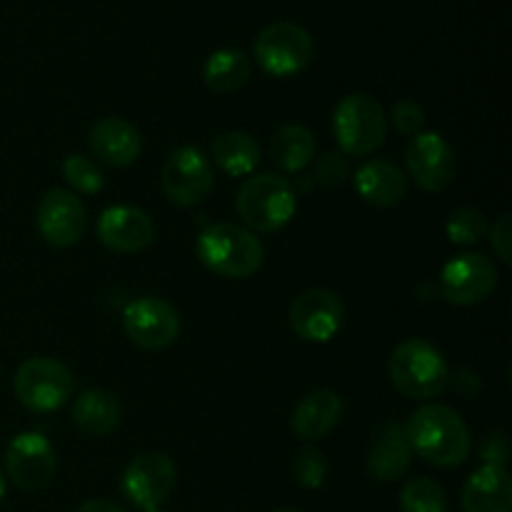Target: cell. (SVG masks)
I'll return each instance as SVG.
<instances>
[{
  "label": "cell",
  "mask_w": 512,
  "mask_h": 512,
  "mask_svg": "<svg viewBox=\"0 0 512 512\" xmlns=\"http://www.w3.org/2000/svg\"><path fill=\"white\" fill-rule=\"evenodd\" d=\"M315 58V43L303 25L293 20L265 25L255 38V60L273 78H293Z\"/></svg>",
  "instance_id": "8992f818"
},
{
  "label": "cell",
  "mask_w": 512,
  "mask_h": 512,
  "mask_svg": "<svg viewBox=\"0 0 512 512\" xmlns=\"http://www.w3.org/2000/svg\"><path fill=\"white\" fill-rule=\"evenodd\" d=\"M210 158L223 173L233 175V178H245V175H253V170L260 165V145L253 135L230 130V133H220L218 138H213Z\"/></svg>",
  "instance_id": "603a6c76"
},
{
  "label": "cell",
  "mask_w": 512,
  "mask_h": 512,
  "mask_svg": "<svg viewBox=\"0 0 512 512\" xmlns=\"http://www.w3.org/2000/svg\"><path fill=\"white\" fill-rule=\"evenodd\" d=\"M390 118H393L395 130L400 135H408V138H415V135L423 133L425 128V110L418 100L413 98H400L398 103L390 110Z\"/></svg>",
  "instance_id": "4dcf8cb0"
},
{
  "label": "cell",
  "mask_w": 512,
  "mask_h": 512,
  "mask_svg": "<svg viewBox=\"0 0 512 512\" xmlns=\"http://www.w3.org/2000/svg\"><path fill=\"white\" fill-rule=\"evenodd\" d=\"M400 510L445 512L448 510V495L433 478H413L400 490Z\"/></svg>",
  "instance_id": "484cf974"
},
{
  "label": "cell",
  "mask_w": 512,
  "mask_h": 512,
  "mask_svg": "<svg viewBox=\"0 0 512 512\" xmlns=\"http://www.w3.org/2000/svg\"><path fill=\"white\" fill-rule=\"evenodd\" d=\"M498 285V268L483 253H460L448 260L440 273V293L448 303L470 308L493 295Z\"/></svg>",
  "instance_id": "30bf717a"
},
{
  "label": "cell",
  "mask_w": 512,
  "mask_h": 512,
  "mask_svg": "<svg viewBox=\"0 0 512 512\" xmlns=\"http://www.w3.org/2000/svg\"><path fill=\"white\" fill-rule=\"evenodd\" d=\"M235 208L250 233H275L293 220L298 193L280 173H260L240 185Z\"/></svg>",
  "instance_id": "277c9868"
},
{
  "label": "cell",
  "mask_w": 512,
  "mask_h": 512,
  "mask_svg": "<svg viewBox=\"0 0 512 512\" xmlns=\"http://www.w3.org/2000/svg\"><path fill=\"white\" fill-rule=\"evenodd\" d=\"M510 458V445H508V438H505L503 430H495V433H490L488 438H485V445H483V460L490 465H503L508 463Z\"/></svg>",
  "instance_id": "d6a6232c"
},
{
  "label": "cell",
  "mask_w": 512,
  "mask_h": 512,
  "mask_svg": "<svg viewBox=\"0 0 512 512\" xmlns=\"http://www.w3.org/2000/svg\"><path fill=\"white\" fill-rule=\"evenodd\" d=\"M78 512H128L125 508H120L118 503L113 500H88L78 508Z\"/></svg>",
  "instance_id": "836d02e7"
},
{
  "label": "cell",
  "mask_w": 512,
  "mask_h": 512,
  "mask_svg": "<svg viewBox=\"0 0 512 512\" xmlns=\"http://www.w3.org/2000/svg\"><path fill=\"white\" fill-rule=\"evenodd\" d=\"M270 158L283 173H300L315 158V135L305 125H283L270 138Z\"/></svg>",
  "instance_id": "cb8c5ba5"
},
{
  "label": "cell",
  "mask_w": 512,
  "mask_h": 512,
  "mask_svg": "<svg viewBox=\"0 0 512 512\" xmlns=\"http://www.w3.org/2000/svg\"><path fill=\"white\" fill-rule=\"evenodd\" d=\"M200 263L220 278L243 280L258 273L263 265V243L245 225L213 223L198 235L195 243Z\"/></svg>",
  "instance_id": "7a4b0ae2"
},
{
  "label": "cell",
  "mask_w": 512,
  "mask_h": 512,
  "mask_svg": "<svg viewBox=\"0 0 512 512\" xmlns=\"http://www.w3.org/2000/svg\"><path fill=\"white\" fill-rule=\"evenodd\" d=\"M35 220H38L40 238L50 248H70L80 243L88 230V210L83 200L73 190L63 188H53L43 195Z\"/></svg>",
  "instance_id": "9a60e30c"
},
{
  "label": "cell",
  "mask_w": 512,
  "mask_h": 512,
  "mask_svg": "<svg viewBox=\"0 0 512 512\" xmlns=\"http://www.w3.org/2000/svg\"><path fill=\"white\" fill-rule=\"evenodd\" d=\"M125 335L143 350H165L178 340L180 315L168 300L143 295L123 313Z\"/></svg>",
  "instance_id": "7c38bea8"
},
{
  "label": "cell",
  "mask_w": 512,
  "mask_h": 512,
  "mask_svg": "<svg viewBox=\"0 0 512 512\" xmlns=\"http://www.w3.org/2000/svg\"><path fill=\"white\" fill-rule=\"evenodd\" d=\"M5 498V478H3V473H0V500Z\"/></svg>",
  "instance_id": "e575fe53"
},
{
  "label": "cell",
  "mask_w": 512,
  "mask_h": 512,
  "mask_svg": "<svg viewBox=\"0 0 512 512\" xmlns=\"http://www.w3.org/2000/svg\"><path fill=\"white\" fill-rule=\"evenodd\" d=\"M175 465L165 453L135 455L123 473V493L130 503L143 512L163 508L175 488Z\"/></svg>",
  "instance_id": "9c48e42d"
},
{
  "label": "cell",
  "mask_w": 512,
  "mask_h": 512,
  "mask_svg": "<svg viewBox=\"0 0 512 512\" xmlns=\"http://www.w3.org/2000/svg\"><path fill=\"white\" fill-rule=\"evenodd\" d=\"M463 512H510L512 480L503 465L485 463L475 470L460 495Z\"/></svg>",
  "instance_id": "d6986e66"
},
{
  "label": "cell",
  "mask_w": 512,
  "mask_h": 512,
  "mask_svg": "<svg viewBox=\"0 0 512 512\" xmlns=\"http://www.w3.org/2000/svg\"><path fill=\"white\" fill-rule=\"evenodd\" d=\"M410 463H413V448H410L405 425L398 420L380 425L370 440L368 460H365L370 478L378 483H395L408 473Z\"/></svg>",
  "instance_id": "e0dca14e"
},
{
  "label": "cell",
  "mask_w": 512,
  "mask_h": 512,
  "mask_svg": "<svg viewBox=\"0 0 512 512\" xmlns=\"http://www.w3.org/2000/svg\"><path fill=\"white\" fill-rule=\"evenodd\" d=\"M343 418V400L330 390H313L293 410L290 428L305 443L325 438Z\"/></svg>",
  "instance_id": "44dd1931"
},
{
  "label": "cell",
  "mask_w": 512,
  "mask_h": 512,
  "mask_svg": "<svg viewBox=\"0 0 512 512\" xmlns=\"http://www.w3.org/2000/svg\"><path fill=\"white\" fill-rule=\"evenodd\" d=\"M13 390L15 398L33 413H53L68 403L75 380L60 360L30 358L15 370Z\"/></svg>",
  "instance_id": "52a82bcc"
},
{
  "label": "cell",
  "mask_w": 512,
  "mask_h": 512,
  "mask_svg": "<svg viewBox=\"0 0 512 512\" xmlns=\"http://www.w3.org/2000/svg\"><path fill=\"white\" fill-rule=\"evenodd\" d=\"M250 58L243 50L220 48L208 55L203 65V80L213 93H235L250 80Z\"/></svg>",
  "instance_id": "d4e9b609"
},
{
  "label": "cell",
  "mask_w": 512,
  "mask_h": 512,
  "mask_svg": "<svg viewBox=\"0 0 512 512\" xmlns=\"http://www.w3.org/2000/svg\"><path fill=\"white\" fill-rule=\"evenodd\" d=\"M348 175V155H343L340 150H328L313 165V183L323 185V188H338V185H343L348 180Z\"/></svg>",
  "instance_id": "f546056e"
},
{
  "label": "cell",
  "mask_w": 512,
  "mask_h": 512,
  "mask_svg": "<svg viewBox=\"0 0 512 512\" xmlns=\"http://www.w3.org/2000/svg\"><path fill=\"white\" fill-rule=\"evenodd\" d=\"M90 150L93 158L110 168H128L140 158L143 140H140L138 128L125 118H100L90 130Z\"/></svg>",
  "instance_id": "ac0fdd59"
},
{
  "label": "cell",
  "mask_w": 512,
  "mask_h": 512,
  "mask_svg": "<svg viewBox=\"0 0 512 512\" xmlns=\"http://www.w3.org/2000/svg\"><path fill=\"white\" fill-rule=\"evenodd\" d=\"M160 185H163V193L170 203L180 205V208H195L213 190V165L205 158L203 150L183 145V148L173 150L165 160Z\"/></svg>",
  "instance_id": "ba28073f"
},
{
  "label": "cell",
  "mask_w": 512,
  "mask_h": 512,
  "mask_svg": "<svg viewBox=\"0 0 512 512\" xmlns=\"http://www.w3.org/2000/svg\"><path fill=\"white\" fill-rule=\"evenodd\" d=\"M390 383L410 400H430L445 393L450 370L443 353L433 343L420 338L403 340L388 360Z\"/></svg>",
  "instance_id": "3957f363"
},
{
  "label": "cell",
  "mask_w": 512,
  "mask_h": 512,
  "mask_svg": "<svg viewBox=\"0 0 512 512\" xmlns=\"http://www.w3.org/2000/svg\"><path fill=\"white\" fill-rule=\"evenodd\" d=\"M345 320V305L328 288L303 290L290 305V328L308 343H328L338 335Z\"/></svg>",
  "instance_id": "5bb4252c"
},
{
  "label": "cell",
  "mask_w": 512,
  "mask_h": 512,
  "mask_svg": "<svg viewBox=\"0 0 512 512\" xmlns=\"http://www.w3.org/2000/svg\"><path fill=\"white\" fill-rule=\"evenodd\" d=\"M153 512H165V510H153Z\"/></svg>",
  "instance_id": "8d00e7d4"
},
{
  "label": "cell",
  "mask_w": 512,
  "mask_h": 512,
  "mask_svg": "<svg viewBox=\"0 0 512 512\" xmlns=\"http://www.w3.org/2000/svg\"><path fill=\"white\" fill-rule=\"evenodd\" d=\"M293 475L298 480L300 488L305 490H318L325 485L328 478V460L320 453L318 448L308 445V448L300 450L293 458Z\"/></svg>",
  "instance_id": "f1b7e54d"
},
{
  "label": "cell",
  "mask_w": 512,
  "mask_h": 512,
  "mask_svg": "<svg viewBox=\"0 0 512 512\" xmlns=\"http://www.w3.org/2000/svg\"><path fill=\"white\" fill-rule=\"evenodd\" d=\"M445 233H448L450 243L475 245L488 235V220L478 208H458L448 215Z\"/></svg>",
  "instance_id": "4316f807"
},
{
  "label": "cell",
  "mask_w": 512,
  "mask_h": 512,
  "mask_svg": "<svg viewBox=\"0 0 512 512\" xmlns=\"http://www.w3.org/2000/svg\"><path fill=\"white\" fill-rule=\"evenodd\" d=\"M490 243H493L495 255L503 260V265H512V218L510 213H503L498 223L490 230Z\"/></svg>",
  "instance_id": "1f68e13d"
},
{
  "label": "cell",
  "mask_w": 512,
  "mask_h": 512,
  "mask_svg": "<svg viewBox=\"0 0 512 512\" xmlns=\"http://www.w3.org/2000/svg\"><path fill=\"white\" fill-rule=\"evenodd\" d=\"M405 168L425 193H443L455 180V150L440 133H420L405 148Z\"/></svg>",
  "instance_id": "4fadbf2b"
},
{
  "label": "cell",
  "mask_w": 512,
  "mask_h": 512,
  "mask_svg": "<svg viewBox=\"0 0 512 512\" xmlns=\"http://www.w3.org/2000/svg\"><path fill=\"white\" fill-rule=\"evenodd\" d=\"M273 512H298V510H273Z\"/></svg>",
  "instance_id": "d590c367"
},
{
  "label": "cell",
  "mask_w": 512,
  "mask_h": 512,
  "mask_svg": "<svg viewBox=\"0 0 512 512\" xmlns=\"http://www.w3.org/2000/svg\"><path fill=\"white\" fill-rule=\"evenodd\" d=\"M63 178L80 195H95L105 185L103 170L85 155H68L63 160Z\"/></svg>",
  "instance_id": "83f0119b"
},
{
  "label": "cell",
  "mask_w": 512,
  "mask_h": 512,
  "mask_svg": "<svg viewBox=\"0 0 512 512\" xmlns=\"http://www.w3.org/2000/svg\"><path fill=\"white\" fill-rule=\"evenodd\" d=\"M405 433L415 455L443 470L463 465L473 448L468 425L448 405L430 403L418 408L410 415Z\"/></svg>",
  "instance_id": "6da1fadb"
},
{
  "label": "cell",
  "mask_w": 512,
  "mask_h": 512,
  "mask_svg": "<svg viewBox=\"0 0 512 512\" xmlns=\"http://www.w3.org/2000/svg\"><path fill=\"white\" fill-rule=\"evenodd\" d=\"M120 418H123V410H120L118 398L108 390H85L73 403L75 428L90 438H105L118 430Z\"/></svg>",
  "instance_id": "7402d4cb"
},
{
  "label": "cell",
  "mask_w": 512,
  "mask_h": 512,
  "mask_svg": "<svg viewBox=\"0 0 512 512\" xmlns=\"http://www.w3.org/2000/svg\"><path fill=\"white\" fill-rule=\"evenodd\" d=\"M360 198L373 208H395L408 193V175L390 160H368L353 178Z\"/></svg>",
  "instance_id": "ffe728a7"
},
{
  "label": "cell",
  "mask_w": 512,
  "mask_h": 512,
  "mask_svg": "<svg viewBox=\"0 0 512 512\" xmlns=\"http://www.w3.org/2000/svg\"><path fill=\"white\" fill-rule=\"evenodd\" d=\"M98 240L118 255L140 253L155 240L153 218L135 205H113L100 215Z\"/></svg>",
  "instance_id": "2e32d148"
},
{
  "label": "cell",
  "mask_w": 512,
  "mask_h": 512,
  "mask_svg": "<svg viewBox=\"0 0 512 512\" xmlns=\"http://www.w3.org/2000/svg\"><path fill=\"white\" fill-rule=\"evenodd\" d=\"M333 133L340 153L350 158H365L385 143L388 115L373 95L350 93L335 105Z\"/></svg>",
  "instance_id": "5b68a950"
},
{
  "label": "cell",
  "mask_w": 512,
  "mask_h": 512,
  "mask_svg": "<svg viewBox=\"0 0 512 512\" xmlns=\"http://www.w3.org/2000/svg\"><path fill=\"white\" fill-rule=\"evenodd\" d=\"M58 470V458L50 440L40 433H20L5 450V473L23 493H35L50 485Z\"/></svg>",
  "instance_id": "8fae6325"
}]
</instances>
